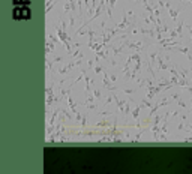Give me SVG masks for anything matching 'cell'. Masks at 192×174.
<instances>
[{
	"label": "cell",
	"mask_w": 192,
	"mask_h": 174,
	"mask_svg": "<svg viewBox=\"0 0 192 174\" xmlns=\"http://www.w3.org/2000/svg\"><path fill=\"white\" fill-rule=\"evenodd\" d=\"M21 17H26V18H30V12L27 8H21Z\"/></svg>",
	"instance_id": "6da1fadb"
},
{
	"label": "cell",
	"mask_w": 192,
	"mask_h": 174,
	"mask_svg": "<svg viewBox=\"0 0 192 174\" xmlns=\"http://www.w3.org/2000/svg\"><path fill=\"white\" fill-rule=\"evenodd\" d=\"M20 2H21V0H15V3H20Z\"/></svg>",
	"instance_id": "7a4b0ae2"
}]
</instances>
